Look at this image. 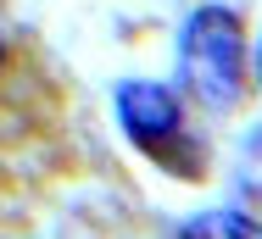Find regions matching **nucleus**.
Returning <instances> with one entry per match:
<instances>
[{"label":"nucleus","mask_w":262,"mask_h":239,"mask_svg":"<svg viewBox=\"0 0 262 239\" xmlns=\"http://www.w3.org/2000/svg\"><path fill=\"white\" fill-rule=\"evenodd\" d=\"M179 67L190 78V89L201 106H234L246 84V39H240V17L223 6H201L184 22L179 39Z\"/></svg>","instance_id":"f257e3e1"},{"label":"nucleus","mask_w":262,"mask_h":239,"mask_svg":"<svg viewBox=\"0 0 262 239\" xmlns=\"http://www.w3.org/2000/svg\"><path fill=\"white\" fill-rule=\"evenodd\" d=\"M117 117H123L128 139H134V145H145L151 156H162L167 145L179 139V128H184L173 89H162V84H145V78H134V84H123V89H117Z\"/></svg>","instance_id":"f03ea898"},{"label":"nucleus","mask_w":262,"mask_h":239,"mask_svg":"<svg viewBox=\"0 0 262 239\" xmlns=\"http://www.w3.org/2000/svg\"><path fill=\"white\" fill-rule=\"evenodd\" d=\"M179 239H262V223L246 211H201L195 223H184Z\"/></svg>","instance_id":"7ed1b4c3"},{"label":"nucleus","mask_w":262,"mask_h":239,"mask_svg":"<svg viewBox=\"0 0 262 239\" xmlns=\"http://www.w3.org/2000/svg\"><path fill=\"white\" fill-rule=\"evenodd\" d=\"M240 184L251 200H262V128L246 139V156H240Z\"/></svg>","instance_id":"20e7f679"},{"label":"nucleus","mask_w":262,"mask_h":239,"mask_svg":"<svg viewBox=\"0 0 262 239\" xmlns=\"http://www.w3.org/2000/svg\"><path fill=\"white\" fill-rule=\"evenodd\" d=\"M257 78H262V50H257Z\"/></svg>","instance_id":"39448f33"},{"label":"nucleus","mask_w":262,"mask_h":239,"mask_svg":"<svg viewBox=\"0 0 262 239\" xmlns=\"http://www.w3.org/2000/svg\"><path fill=\"white\" fill-rule=\"evenodd\" d=\"M0 61H6V45H0Z\"/></svg>","instance_id":"423d86ee"}]
</instances>
